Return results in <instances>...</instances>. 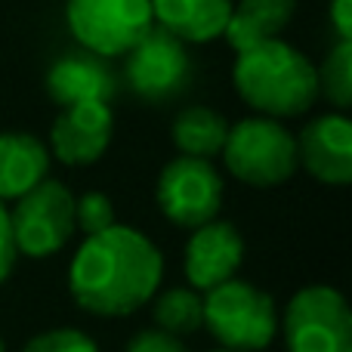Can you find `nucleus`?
<instances>
[{
	"mask_svg": "<svg viewBox=\"0 0 352 352\" xmlns=\"http://www.w3.org/2000/svg\"><path fill=\"white\" fill-rule=\"evenodd\" d=\"M115 118L109 102H80L62 109L50 130V155L68 167L96 164L111 146Z\"/></svg>",
	"mask_w": 352,
	"mask_h": 352,
	"instance_id": "obj_12",
	"label": "nucleus"
},
{
	"mask_svg": "<svg viewBox=\"0 0 352 352\" xmlns=\"http://www.w3.org/2000/svg\"><path fill=\"white\" fill-rule=\"evenodd\" d=\"M155 201L173 226L198 229L219 217L223 176L210 161L179 155L161 170L158 182H155Z\"/></svg>",
	"mask_w": 352,
	"mask_h": 352,
	"instance_id": "obj_8",
	"label": "nucleus"
},
{
	"mask_svg": "<svg viewBox=\"0 0 352 352\" xmlns=\"http://www.w3.org/2000/svg\"><path fill=\"white\" fill-rule=\"evenodd\" d=\"M50 173V148L31 133H0V201H19Z\"/></svg>",
	"mask_w": 352,
	"mask_h": 352,
	"instance_id": "obj_15",
	"label": "nucleus"
},
{
	"mask_svg": "<svg viewBox=\"0 0 352 352\" xmlns=\"http://www.w3.org/2000/svg\"><path fill=\"white\" fill-rule=\"evenodd\" d=\"M328 16L334 22L337 41H352V0H331Z\"/></svg>",
	"mask_w": 352,
	"mask_h": 352,
	"instance_id": "obj_24",
	"label": "nucleus"
},
{
	"mask_svg": "<svg viewBox=\"0 0 352 352\" xmlns=\"http://www.w3.org/2000/svg\"><path fill=\"white\" fill-rule=\"evenodd\" d=\"M294 10H297V0H238L232 3V16L223 37L235 53L275 41L291 25Z\"/></svg>",
	"mask_w": 352,
	"mask_h": 352,
	"instance_id": "obj_16",
	"label": "nucleus"
},
{
	"mask_svg": "<svg viewBox=\"0 0 352 352\" xmlns=\"http://www.w3.org/2000/svg\"><path fill=\"white\" fill-rule=\"evenodd\" d=\"M297 164L324 186L352 182V121L343 111L312 118L297 136Z\"/></svg>",
	"mask_w": 352,
	"mask_h": 352,
	"instance_id": "obj_10",
	"label": "nucleus"
},
{
	"mask_svg": "<svg viewBox=\"0 0 352 352\" xmlns=\"http://www.w3.org/2000/svg\"><path fill=\"white\" fill-rule=\"evenodd\" d=\"M219 155L226 161V170L254 188L281 186L300 170L294 133L275 118L263 115L244 118L235 127H229Z\"/></svg>",
	"mask_w": 352,
	"mask_h": 352,
	"instance_id": "obj_4",
	"label": "nucleus"
},
{
	"mask_svg": "<svg viewBox=\"0 0 352 352\" xmlns=\"http://www.w3.org/2000/svg\"><path fill=\"white\" fill-rule=\"evenodd\" d=\"M0 352H6V343H3V337H0Z\"/></svg>",
	"mask_w": 352,
	"mask_h": 352,
	"instance_id": "obj_25",
	"label": "nucleus"
},
{
	"mask_svg": "<svg viewBox=\"0 0 352 352\" xmlns=\"http://www.w3.org/2000/svg\"><path fill=\"white\" fill-rule=\"evenodd\" d=\"M213 352H232V349H213Z\"/></svg>",
	"mask_w": 352,
	"mask_h": 352,
	"instance_id": "obj_26",
	"label": "nucleus"
},
{
	"mask_svg": "<svg viewBox=\"0 0 352 352\" xmlns=\"http://www.w3.org/2000/svg\"><path fill=\"white\" fill-rule=\"evenodd\" d=\"M158 28L182 43H207L223 37L232 16V0H148Z\"/></svg>",
	"mask_w": 352,
	"mask_h": 352,
	"instance_id": "obj_13",
	"label": "nucleus"
},
{
	"mask_svg": "<svg viewBox=\"0 0 352 352\" xmlns=\"http://www.w3.org/2000/svg\"><path fill=\"white\" fill-rule=\"evenodd\" d=\"M127 80L133 93L146 102H167L182 93L192 80V59L179 37L164 28H148L142 41L127 53Z\"/></svg>",
	"mask_w": 352,
	"mask_h": 352,
	"instance_id": "obj_9",
	"label": "nucleus"
},
{
	"mask_svg": "<svg viewBox=\"0 0 352 352\" xmlns=\"http://www.w3.org/2000/svg\"><path fill=\"white\" fill-rule=\"evenodd\" d=\"M164 281V254L148 235L111 226L84 238L68 266V294L84 312L124 318L152 303Z\"/></svg>",
	"mask_w": 352,
	"mask_h": 352,
	"instance_id": "obj_1",
	"label": "nucleus"
},
{
	"mask_svg": "<svg viewBox=\"0 0 352 352\" xmlns=\"http://www.w3.org/2000/svg\"><path fill=\"white\" fill-rule=\"evenodd\" d=\"M16 260H19V250H16V241H12L10 210H6V204L0 201V285H3V281L12 275Z\"/></svg>",
	"mask_w": 352,
	"mask_h": 352,
	"instance_id": "obj_23",
	"label": "nucleus"
},
{
	"mask_svg": "<svg viewBox=\"0 0 352 352\" xmlns=\"http://www.w3.org/2000/svg\"><path fill=\"white\" fill-rule=\"evenodd\" d=\"M244 263V238L226 219H210V223L192 229V238L186 244L182 269H186L188 287L198 294L213 291L217 285L235 278V272Z\"/></svg>",
	"mask_w": 352,
	"mask_h": 352,
	"instance_id": "obj_11",
	"label": "nucleus"
},
{
	"mask_svg": "<svg viewBox=\"0 0 352 352\" xmlns=\"http://www.w3.org/2000/svg\"><path fill=\"white\" fill-rule=\"evenodd\" d=\"M318 96H324L334 109L346 111L352 105V41H337L324 56L322 68H316Z\"/></svg>",
	"mask_w": 352,
	"mask_h": 352,
	"instance_id": "obj_19",
	"label": "nucleus"
},
{
	"mask_svg": "<svg viewBox=\"0 0 352 352\" xmlns=\"http://www.w3.org/2000/svg\"><path fill=\"white\" fill-rule=\"evenodd\" d=\"M124 352H188L182 337H173L158 328H142L127 340Z\"/></svg>",
	"mask_w": 352,
	"mask_h": 352,
	"instance_id": "obj_22",
	"label": "nucleus"
},
{
	"mask_svg": "<svg viewBox=\"0 0 352 352\" xmlns=\"http://www.w3.org/2000/svg\"><path fill=\"white\" fill-rule=\"evenodd\" d=\"M65 19L74 41L93 56H127L155 25L148 0H68Z\"/></svg>",
	"mask_w": 352,
	"mask_h": 352,
	"instance_id": "obj_7",
	"label": "nucleus"
},
{
	"mask_svg": "<svg viewBox=\"0 0 352 352\" xmlns=\"http://www.w3.org/2000/svg\"><path fill=\"white\" fill-rule=\"evenodd\" d=\"M10 229L16 250L31 260H47V256L59 254L74 229V195L65 182L59 179H43L28 195L16 201L10 210Z\"/></svg>",
	"mask_w": 352,
	"mask_h": 352,
	"instance_id": "obj_6",
	"label": "nucleus"
},
{
	"mask_svg": "<svg viewBox=\"0 0 352 352\" xmlns=\"http://www.w3.org/2000/svg\"><path fill=\"white\" fill-rule=\"evenodd\" d=\"M19 352H99V346L90 334L65 324V328H47L34 334Z\"/></svg>",
	"mask_w": 352,
	"mask_h": 352,
	"instance_id": "obj_21",
	"label": "nucleus"
},
{
	"mask_svg": "<svg viewBox=\"0 0 352 352\" xmlns=\"http://www.w3.org/2000/svg\"><path fill=\"white\" fill-rule=\"evenodd\" d=\"M152 322L173 337H192L204 328V294L195 287H167L152 297Z\"/></svg>",
	"mask_w": 352,
	"mask_h": 352,
	"instance_id": "obj_18",
	"label": "nucleus"
},
{
	"mask_svg": "<svg viewBox=\"0 0 352 352\" xmlns=\"http://www.w3.org/2000/svg\"><path fill=\"white\" fill-rule=\"evenodd\" d=\"M170 136L179 155L210 161L213 155L223 152L226 136H229V121L207 105H188L176 115Z\"/></svg>",
	"mask_w": 352,
	"mask_h": 352,
	"instance_id": "obj_17",
	"label": "nucleus"
},
{
	"mask_svg": "<svg viewBox=\"0 0 352 352\" xmlns=\"http://www.w3.org/2000/svg\"><path fill=\"white\" fill-rule=\"evenodd\" d=\"M47 93L62 109L80 102H109L115 80L96 56H62L47 72Z\"/></svg>",
	"mask_w": 352,
	"mask_h": 352,
	"instance_id": "obj_14",
	"label": "nucleus"
},
{
	"mask_svg": "<svg viewBox=\"0 0 352 352\" xmlns=\"http://www.w3.org/2000/svg\"><path fill=\"white\" fill-rule=\"evenodd\" d=\"M115 226V204L105 192H84L74 198V229L84 232V238Z\"/></svg>",
	"mask_w": 352,
	"mask_h": 352,
	"instance_id": "obj_20",
	"label": "nucleus"
},
{
	"mask_svg": "<svg viewBox=\"0 0 352 352\" xmlns=\"http://www.w3.org/2000/svg\"><path fill=\"white\" fill-rule=\"evenodd\" d=\"M281 337L287 352H352V309L337 287H300L285 306Z\"/></svg>",
	"mask_w": 352,
	"mask_h": 352,
	"instance_id": "obj_5",
	"label": "nucleus"
},
{
	"mask_svg": "<svg viewBox=\"0 0 352 352\" xmlns=\"http://www.w3.org/2000/svg\"><path fill=\"white\" fill-rule=\"evenodd\" d=\"M204 328L232 352H263L278 337V306L266 291L229 278L204 294Z\"/></svg>",
	"mask_w": 352,
	"mask_h": 352,
	"instance_id": "obj_3",
	"label": "nucleus"
},
{
	"mask_svg": "<svg viewBox=\"0 0 352 352\" xmlns=\"http://www.w3.org/2000/svg\"><path fill=\"white\" fill-rule=\"evenodd\" d=\"M235 90L263 118H300L316 105V65L281 37L238 53Z\"/></svg>",
	"mask_w": 352,
	"mask_h": 352,
	"instance_id": "obj_2",
	"label": "nucleus"
}]
</instances>
